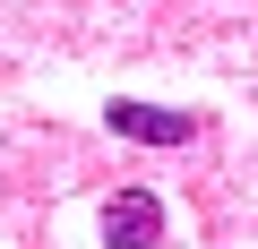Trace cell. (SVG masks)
Segmentation results:
<instances>
[{
	"instance_id": "2",
	"label": "cell",
	"mask_w": 258,
	"mask_h": 249,
	"mask_svg": "<svg viewBox=\"0 0 258 249\" xmlns=\"http://www.w3.org/2000/svg\"><path fill=\"white\" fill-rule=\"evenodd\" d=\"M164 240V198L155 189H112L103 198V249H155Z\"/></svg>"
},
{
	"instance_id": "1",
	"label": "cell",
	"mask_w": 258,
	"mask_h": 249,
	"mask_svg": "<svg viewBox=\"0 0 258 249\" xmlns=\"http://www.w3.org/2000/svg\"><path fill=\"white\" fill-rule=\"evenodd\" d=\"M103 129H112V138H138V146H189V138H198V112L138 103V95H112V103H103Z\"/></svg>"
}]
</instances>
